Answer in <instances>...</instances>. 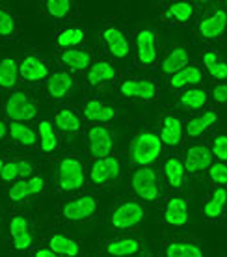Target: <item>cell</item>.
Here are the masks:
<instances>
[{"instance_id": "cell-44", "label": "cell", "mask_w": 227, "mask_h": 257, "mask_svg": "<svg viewBox=\"0 0 227 257\" xmlns=\"http://www.w3.org/2000/svg\"><path fill=\"white\" fill-rule=\"evenodd\" d=\"M10 231H12V237L28 231V222H26L25 216H15L12 220V224H10Z\"/></svg>"}, {"instance_id": "cell-31", "label": "cell", "mask_w": 227, "mask_h": 257, "mask_svg": "<svg viewBox=\"0 0 227 257\" xmlns=\"http://www.w3.org/2000/svg\"><path fill=\"white\" fill-rule=\"evenodd\" d=\"M39 140H41V149L43 153H52L58 148V136L54 133L51 121H41L39 123Z\"/></svg>"}, {"instance_id": "cell-19", "label": "cell", "mask_w": 227, "mask_h": 257, "mask_svg": "<svg viewBox=\"0 0 227 257\" xmlns=\"http://www.w3.org/2000/svg\"><path fill=\"white\" fill-rule=\"evenodd\" d=\"M164 175H166V181L171 188H181L182 183H184V175H186V168H184V162L179 161L177 157H171L164 162Z\"/></svg>"}, {"instance_id": "cell-12", "label": "cell", "mask_w": 227, "mask_h": 257, "mask_svg": "<svg viewBox=\"0 0 227 257\" xmlns=\"http://www.w3.org/2000/svg\"><path fill=\"white\" fill-rule=\"evenodd\" d=\"M136 51H138V62L142 65H151L156 60V47H155V36L151 30H142L136 36Z\"/></svg>"}, {"instance_id": "cell-1", "label": "cell", "mask_w": 227, "mask_h": 257, "mask_svg": "<svg viewBox=\"0 0 227 257\" xmlns=\"http://www.w3.org/2000/svg\"><path fill=\"white\" fill-rule=\"evenodd\" d=\"M162 149V142L155 133L145 131L142 135H138L132 144H130V161L138 164V166L145 168L147 164H151L153 161L158 159Z\"/></svg>"}, {"instance_id": "cell-45", "label": "cell", "mask_w": 227, "mask_h": 257, "mask_svg": "<svg viewBox=\"0 0 227 257\" xmlns=\"http://www.w3.org/2000/svg\"><path fill=\"white\" fill-rule=\"evenodd\" d=\"M212 99L216 103H227V84H218L212 90Z\"/></svg>"}, {"instance_id": "cell-25", "label": "cell", "mask_w": 227, "mask_h": 257, "mask_svg": "<svg viewBox=\"0 0 227 257\" xmlns=\"http://www.w3.org/2000/svg\"><path fill=\"white\" fill-rule=\"evenodd\" d=\"M199 82H201V71L195 65H188V67L181 69L175 75H171V78H169V86L171 88H182V86H188V84Z\"/></svg>"}, {"instance_id": "cell-33", "label": "cell", "mask_w": 227, "mask_h": 257, "mask_svg": "<svg viewBox=\"0 0 227 257\" xmlns=\"http://www.w3.org/2000/svg\"><path fill=\"white\" fill-rule=\"evenodd\" d=\"M54 125H56L60 131H64V133H77L78 128H80V119H78V116L73 110L64 108L56 114Z\"/></svg>"}, {"instance_id": "cell-49", "label": "cell", "mask_w": 227, "mask_h": 257, "mask_svg": "<svg viewBox=\"0 0 227 257\" xmlns=\"http://www.w3.org/2000/svg\"><path fill=\"white\" fill-rule=\"evenodd\" d=\"M2 168H4V162L0 161V174H2Z\"/></svg>"}, {"instance_id": "cell-3", "label": "cell", "mask_w": 227, "mask_h": 257, "mask_svg": "<svg viewBox=\"0 0 227 257\" xmlns=\"http://www.w3.org/2000/svg\"><path fill=\"white\" fill-rule=\"evenodd\" d=\"M36 104L30 101V97L25 95L23 91H15L8 97L6 101V116L13 119V123L30 121L36 117Z\"/></svg>"}, {"instance_id": "cell-43", "label": "cell", "mask_w": 227, "mask_h": 257, "mask_svg": "<svg viewBox=\"0 0 227 257\" xmlns=\"http://www.w3.org/2000/svg\"><path fill=\"white\" fill-rule=\"evenodd\" d=\"M12 238H13V246H15V250H28V248L32 246V235H30V231L15 235V237H12Z\"/></svg>"}, {"instance_id": "cell-22", "label": "cell", "mask_w": 227, "mask_h": 257, "mask_svg": "<svg viewBox=\"0 0 227 257\" xmlns=\"http://www.w3.org/2000/svg\"><path fill=\"white\" fill-rule=\"evenodd\" d=\"M140 250V242L134 238H117L106 244V253L114 257H129Z\"/></svg>"}, {"instance_id": "cell-9", "label": "cell", "mask_w": 227, "mask_h": 257, "mask_svg": "<svg viewBox=\"0 0 227 257\" xmlns=\"http://www.w3.org/2000/svg\"><path fill=\"white\" fill-rule=\"evenodd\" d=\"M119 91H121V95L129 97V99L153 101L156 95V86L151 80H125Z\"/></svg>"}, {"instance_id": "cell-41", "label": "cell", "mask_w": 227, "mask_h": 257, "mask_svg": "<svg viewBox=\"0 0 227 257\" xmlns=\"http://www.w3.org/2000/svg\"><path fill=\"white\" fill-rule=\"evenodd\" d=\"M210 151H212V157H218V161L227 162V136L225 135L216 136Z\"/></svg>"}, {"instance_id": "cell-4", "label": "cell", "mask_w": 227, "mask_h": 257, "mask_svg": "<svg viewBox=\"0 0 227 257\" xmlns=\"http://www.w3.org/2000/svg\"><path fill=\"white\" fill-rule=\"evenodd\" d=\"M132 188L138 194V198L145 201H155L158 198V177L153 168H140L132 175Z\"/></svg>"}, {"instance_id": "cell-47", "label": "cell", "mask_w": 227, "mask_h": 257, "mask_svg": "<svg viewBox=\"0 0 227 257\" xmlns=\"http://www.w3.org/2000/svg\"><path fill=\"white\" fill-rule=\"evenodd\" d=\"M36 257H58L51 248H41V250L36 251Z\"/></svg>"}, {"instance_id": "cell-23", "label": "cell", "mask_w": 227, "mask_h": 257, "mask_svg": "<svg viewBox=\"0 0 227 257\" xmlns=\"http://www.w3.org/2000/svg\"><path fill=\"white\" fill-rule=\"evenodd\" d=\"M227 203V190L223 187L214 188V192L210 196L205 207H203V214L208 216V218H218L221 212H223V207Z\"/></svg>"}, {"instance_id": "cell-21", "label": "cell", "mask_w": 227, "mask_h": 257, "mask_svg": "<svg viewBox=\"0 0 227 257\" xmlns=\"http://www.w3.org/2000/svg\"><path fill=\"white\" fill-rule=\"evenodd\" d=\"M84 116L90 119V121L95 123H106L114 119V108L112 106H106L104 103L97 101V99H91L84 104Z\"/></svg>"}, {"instance_id": "cell-6", "label": "cell", "mask_w": 227, "mask_h": 257, "mask_svg": "<svg viewBox=\"0 0 227 257\" xmlns=\"http://www.w3.org/2000/svg\"><path fill=\"white\" fill-rule=\"evenodd\" d=\"M95 212H97V201H95L93 196L75 198L71 201H67L64 205V209H62L64 218L69 220V222H84V220H90Z\"/></svg>"}, {"instance_id": "cell-36", "label": "cell", "mask_w": 227, "mask_h": 257, "mask_svg": "<svg viewBox=\"0 0 227 257\" xmlns=\"http://www.w3.org/2000/svg\"><path fill=\"white\" fill-rule=\"evenodd\" d=\"M179 101H181V104L184 106V108L197 110V108H201L203 104L207 103V93H205V90H197V88H192V90L184 91Z\"/></svg>"}, {"instance_id": "cell-15", "label": "cell", "mask_w": 227, "mask_h": 257, "mask_svg": "<svg viewBox=\"0 0 227 257\" xmlns=\"http://www.w3.org/2000/svg\"><path fill=\"white\" fill-rule=\"evenodd\" d=\"M164 218L169 225H177L181 227L188 222V203L184 198H171L166 205L164 211Z\"/></svg>"}, {"instance_id": "cell-48", "label": "cell", "mask_w": 227, "mask_h": 257, "mask_svg": "<svg viewBox=\"0 0 227 257\" xmlns=\"http://www.w3.org/2000/svg\"><path fill=\"white\" fill-rule=\"evenodd\" d=\"M4 136H6V125L0 121V140H2Z\"/></svg>"}, {"instance_id": "cell-40", "label": "cell", "mask_w": 227, "mask_h": 257, "mask_svg": "<svg viewBox=\"0 0 227 257\" xmlns=\"http://www.w3.org/2000/svg\"><path fill=\"white\" fill-rule=\"evenodd\" d=\"M15 34V21L8 12L0 8V38H12Z\"/></svg>"}, {"instance_id": "cell-14", "label": "cell", "mask_w": 227, "mask_h": 257, "mask_svg": "<svg viewBox=\"0 0 227 257\" xmlns=\"http://www.w3.org/2000/svg\"><path fill=\"white\" fill-rule=\"evenodd\" d=\"M225 28H227V13L223 10H218L210 17L201 21L199 32H201L203 38L214 39V38H220L221 34L225 32Z\"/></svg>"}, {"instance_id": "cell-10", "label": "cell", "mask_w": 227, "mask_h": 257, "mask_svg": "<svg viewBox=\"0 0 227 257\" xmlns=\"http://www.w3.org/2000/svg\"><path fill=\"white\" fill-rule=\"evenodd\" d=\"M212 166V151L207 146H194L186 151V159H184V168L190 174H195L199 170Z\"/></svg>"}, {"instance_id": "cell-42", "label": "cell", "mask_w": 227, "mask_h": 257, "mask_svg": "<svg viewBox=\"0 0 227 257\" xmlns=\"http://www.w3.org/2000/svg\"><path fill=\"white\" fill-rule=\"evenodd\" d=\"M2 181H10L17 179L19 177V162L17 161H10V162H4V168H2V174H0Z\"/></svg>"}, {"instance_id": "cell-17", "label": "cell", "mask_w": 227, "mask_h": 257, "mask_svg": "<svg viewBox=\"0 0 227 257\" xmlns=\"http://www.w3.org/2000/svg\"><path fill=\"white\" fill-rule=\"evenodd\" d=\"M73 88V77L65 71H58L49 77V82H47V91L52 99H64L69 90Z\"/></svg>"}, {"instance_id": "cell-38", "label": "cell", "mask_w": 227, "mask_h": 257, "mask_svg": "<svg viewBox=\"0 0 227 257\" xmlns=\"http://www.w3.org/2000/svg\"><path fill=\"white\" fill-rule=\"evenodd\" d=\"M45 8L49 15L62 19V17H67V13L71 12V2H67V0H47Z\"/></svg>"}, {"instance_id": "cell-24", "label": "cell", "mask_w": 227, "mask_h": 257, "mask_svg": "<svg viewBox=\"0 0 227 257\" xmlns=\"http://www.w3.org/2000/svg\"><path fill=\"white\" fill-rule=\"evenodd\" d=\"M62 62L69 65L71 69L80 71L91 65V54L88 51H80V49H69V51L62 52Z\"/></svg>"}, {"instance_id": "cell-13", "label": "cell", "mask_w": 227, "mask_h": 257, "mask_svg": "<svg viewBox=\"0 0 227 257\" xmlns=\"http://www.w3.org/2000/svg\"><path fill=\"white\" fill-rule=\"evenodd\" d=\"M19 75L25 80L36 82V80H43V78L49 77V67L38 56H26L19 64Z\"/></svg>"}, {"instance_id": "cell-11", "label": "cell", "mask_w": 227, "mask_h": 257, "mask_svg": "<svg viewBox=\"0 0 227 257\" xmlns=\"http://www.w3.org/2000/svg\"><path fill=\"white\" fill-rule=\"evenodd\" d=\"M43 187H45V181L41 179V177L21 179V181H17L12 187V190H10V199H12V201H23V199L30 198V196L41 194L43 192Z\"/></svg>"}, {"instance_id": "cell-35", "label": "cell", "mask_w": 227, "mask_h": 257, "mask_svg": "<svg viewBox=\"0 0 227 257\" xmlns=\"http://www.w3.org/2000/svg\"><path fill=\"white\" fill-rule=\"evenodd\" d=\"M10 135H12V138L15 142H19L23 146H28V148L38 142L36 133H34L30 127L23 125V123H12V125H10Z\"/></svg>"}, {"instance_id": "cell-28", "label": "cell", "mask_w": 227, "mask_h": 257, "mask_svg": "<svg viewBox=\"0 0 227 257\" xmlns=\"http://www.w3.org/2000/svg\"><path fill=\"white\" fill-rule=\"evenodd\" d=\"M19 78V65L13 58H4L0 62V88H13Z\"/></svg>"}, {"instance_id": "cell-18", "label": "cell", "mask_w": 227, "mask_h": 257, "mask_svg": "<svg viewBox=\"0 0 227 257\" xmlns=\"http://www.w3.org/2000/svg\"><path fill=\"white\" fill-rule=\"evenodd\" d=\"M182 140V125L181 121H179V117L171 116V114H168V116L164 117L162 121V133H160V142L162 144H166V146H179Z\"/></svg>"}, {"instance_id": "cell-16", "label": "cell", "mask_w": 227, "mask_h": 257, "mask_svg": "<svg viewBox=\"0 0 227 257\" xmlns=\"http://www.w3.org/2000/svg\"><path fill=\"white\" fill-rule=\"evenodd\" d=\"M104 41H106V45L110 49V52L116 56V58H125L127 54H129V41L127 38L123 36V32L116 28V26H110V28H106L103 34Z\"/></svg>"}, {"instance_id": "cell-46", "label": "cell", "mask_w": 227, "mask_h": 257, "mask_svg": "<svg viewBox=\"0 0 227 257\" xmlns=\"http://www.w3.org/2000/svg\"><path fill=\"white\" fill-rule=\"evenodd\" d=\"M32 164L26 161H19V177H28V175H32Z\"/></svg>"}, {"instance_id": "cell-26", "label": "cell", "mask_w": 227, "mask_h": 257, "mask_svg": "<svg viewBox=\"0 0 227 257\" xmlns=\"http://www.w3.org/2000/svg\"><path fill=\"white\" fill-rule=\"evenodd\" d=\"M51 250L56 253V255H64V257H77L78 255V244L73 240V238L65 237V235H52L51 237Z\"/></svg>"}, {"instance_id": "cell-5", "label": "cell", "mask_w": 227, "mask_h": 257, "mask_svg": "<svg viewBox=\"0 0 227 257\" xmlns=\"http://www.w3.org/2000/svg\"><path fill=\"white\" fill-rule=\"evenodd\" d=\"M143 220V207L136 201H125L114 209L110 222L117 229H132Z\"/></svg>"}, {"instance_id": "cell-8", "label": "cell", "mask_w": 227, "mask_h": 257, "mask_svg": "<svg viewBox=\"0 0 227 257\" xmlns=\"http://www.w3.org/2000/svg\"><path fill=\"white\" fill-rule=\"evenodd\" d=\"M91 183L93 185H104L108 181H114L119 177V161L116 157H104L97 159L91 166Z\"/></svg>"}, {"instance_id": "cell-7", "label": "cell", "mask_w": 227, "mask_h": 257, "mask_svg": "<svg viewBox=\"0 0 227 257\" xmlns=\"http://www.w3.org/2000/svg\"><path fill=\"white\" fill-rule=\"evenodd\" d=\"M88 144H90V153L95 159H104V157H110L114 138L104 125H93L88 133Z\"/></svg>"}, {"instance_id": "cell-39", "label": "cell", "mask_w": 227, "mask_h": 257, "mask_svg": "<svg viewBox=\"0 0 227 257\" xmlns=\"http://www.w3.org/2000/svg\"><path fill=\"white\" fill-rule=\"evenodd\" d=\"M208 177L216 185H227V164L225 162H216L208 168Z\"/></svg>"}, {"instance_id": "cell-37", "label": "cell", "mask_w": 227, "mask_h": 257, "mask_svg": "<svg viewBox=\"0 0 227 257\" xmlns=\"http://www.w3.org/2000/svg\"><path fill=\"white\" fill-rule=\"evenodd\" d=\"M192 13H194L192 4H188V2H175V4H171L168 8L166 15H168L169 19L177 21V23H186L192 17Z\"/></svg>"}, {"instance_id": "cell-27", "label": "cell", "mask_w": 227, "mask_h": 257, "mask_svg": "<svg viewBox=\"0 0 227 257\" xmlns=\"http://www.w3.org/2000/svg\"><path fill=\"white\" fill-rule=\"evenodd\" d=\"M216 119L218 117H216L214 112H205L201 116L192 117L188 121V125H186V133H188V136H194V138L203 136V133H207L208 128L214 125Z\"/></svg>"}, {"instance_id": "cell-32", "label": "cell", "mask_w": 227, "mask_h": 257, "mask_svg": "<svg viewBox=\"0 0 227 257\" xmlns=\"http://www.w3.org/2000/svg\"><path fill=\"white\" fill-rule=\"evenodd\" d=\"M203 64H205L208 75L212 78H216V80H225L227 78V64L223 60L218 58V54L207 52V54L203 56Z\"/></svg>"}, {"instance_id": "cell-29", "label": "cell", "mask_w": 227, "mask_h": 257, "mask_svg": "<svg viewBox=\"0 0 227 257\" xmlns=\"http://www.w3.org/2000/svg\"><path fill=\"white\" fill-rule=\"evenodd\" d=\"M166 257H203V250L192 242H171L166 246Z\"/></svg>"}, {"instance_id": "cell-2", "label": "cell", "mask_w": 227, "mask_h": 257, "mask_svg": "<svg viewBox=\"0 0 227 257\" xmlns=\"http://www.w3.org/2000/svg\"><path fill=\"white\" fill-rule=\"evenodd\" d=\"M58 185L62 190H78L84 185V168L75 157H65L58 164Z\"/></svg>"}, {"instance_id": "cell-20", "label": "cell", "mask_w": 227, "mask_h": 257, "mask_svg": "<svg viewBox=\"0 0 227 257\" xmlns=\"http://www.w3.org/2000/svg\"><path fill=\"white\" fill-rule=\"evenodd\" d=\"M184 67H188V51L184 47L171 49V52L162 62V71L168 73V75H175V73H179Z\"/></svg>"}, {"instance_id": "cell-34", "label": "cell", "mask_w": 227, "mask_h": 257, "mask_svg": "<svg viewBox=\"0 0 227 257\" xmlns=\"http://www.w3.org/2000/svg\"><path fill=\"white\" fill-rule=\"evenodd\" d=\"M84 30L82 28H77V26H71V28H65L58 34V47L62 49H73V47L80 45L84 41Z\"/></svg>"}, {"instance_id": "cell-30", "label": "cell", "mask_w": 227, "mask_h": 257, "mask_svg": "<svg viewBox=\"0 0 227 257\" xmlns=\"http://www.w3.org/2000/svg\"><path fill=\"white\" fill-rule=\"evenodd\" d=\"M116 77V69L112 67L108 62H97V64H91L88 69V80L90 84H99L104 80H112Z\"/></svg>"}]
</instances>
